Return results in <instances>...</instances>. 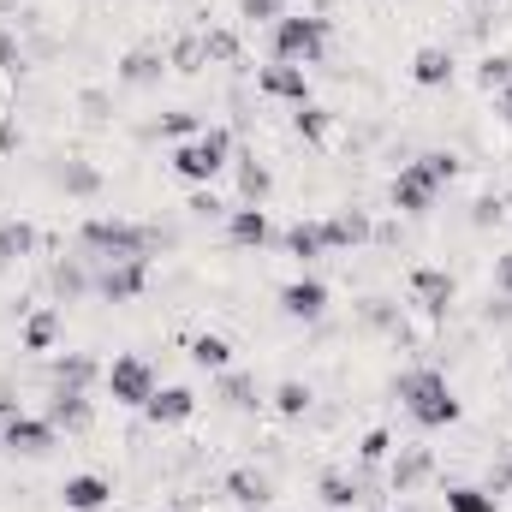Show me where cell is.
Returning <instances> with one entry per match:
<instances>
[{
	"instance_id": "1",
	"label": "cell",
	"mask_w": 512,
	"mask_h": 512,
	"mask_svg": "<svg viewBox=\"0 0 512 512\" xmlns=\"http://www.w3.org/2000/svg\"><path fill=\"white\" fill-rule=\"evenodd\" d=\"M393 393L405 399V411H411V423L417 429H447V423H459V399H453V387L441 370H405Z\"/></svg>"
},
{
	"instance_id": "2",
	"label": "cell",
	"mask_w": 512,
	"mask_h": 512,
	"mask_svg": "<svg viewBox=\"0 0 512 512\" xmlns=\"http://www.w3.org/2000/svg\"><path fill=\"white\" fill-rule=\"evenodd\" d=\"M78 245L90 256H102V262H149V251L161 245V233L155 227H137V221H84L78 227Z\"/></svg>"
},
{
	"instance_id": "3",
	"label": "cell",
	"mask_w": 512,
	"mask_h": 512,
	"mask_svg": "<svg viewBox=\"0 0 512 512\" xmlns=\"http://www.w3.org/2000/svg\"><path fill=\"white\" fill-rule=\"evenodd\" d=\"M227 161H233V131H227V126L197 131V137H185V143L173 149V173H179V179H191V185H209Z\"/></svg>"
},
{
	"instance_id": "4",
	"label": "cell",
	"mask_w": 512,
	"mask_h": 512,
	"mask_svg": "<svg viewBox=\"0 0 512 512\" xmlns=\"http://www.w3.org/2000/svg\"><path fill=\"white\" fill-rule=\"evenodd\" d=\"M328 54V18H280L274 24V60L280 66H316Z\"/></svg>"
},
{
	"instance_id": "5",
	"label": "cell",
	"mask_w": 512,
	"mask_h": 512,
	"mask_svg": "<svg viewBox=\"0 0 512 512\" xmlns=\"http://www.w3.org/2000/svg\"><path fill=\"white\" fill-rule=\"evenodd\" d=\"M54 423L48 417H30V411H18L12 399H0V447L6 453H24V459H36V453H48L54 447Z\"/></svg>"
},
{
	"instance_id": "6",
	"label": "cell",
	"mask_w": 512,
	"mask_h": 512,
	"mask_svg": "<svg viewBox=\"0 0 512 512\" xmlns=\"http://www.w3.org/2000/svg\"><path fill=\"white\" fill-rule=\"evenodd\" d=\"M108 393H114V405H149V393H155V370L143 364V358H114L108 364Z\"/></svg>"
},
{
	"instance_id": "7",
	"label": "cell",
	"mask_w": 512,
	"mask_h": 512,
	"mask_svg": "<svg viewBox=\"0 0 512 512\" xmlns=\"http://www.w3.org/2000/svg\"><path fill=\"white\" fill-rule=\"evenodd\" d=\"M435 191H441V185L429 179V167H423V161H411V167H399V179H393V191H387V197H393V209H399V215H429Z\"/></svg>"
},
{
	"instance_id": "8",
	"label": "cell",
	"mask_w": 512,
	"mask_h": 512,
	"mask_svg": "<svg viewBox=\"0 0 512 512\" xmlns=\"http://www.w3.org/2000/svg\"><path fill=\"white\" fill-rule=\"evenodd\" d=\"M256 90H262V96H274V102H292V108H304V102H310V78H304V66H280V60L256 72Z\"/></svg>"
},
{
	"instance_id": "9",
	"label": "cell",
	"mask_w": 512,
	"mask_h": 512,
	"mask_svg": "<svg viewBox=\"0 0 512 512\" xmlns=\"http://www.w3.org/2000/svg\"><path fill=\"white\" fill-rule=\"evenodd\" d=\"M191 411H197V393H191V387H155V393H149V405H143V417H149L155 429L191 423Z\"/></svg>"
},
{
	"instance_id": "10",
	"label": "cell",
	"mask_w": 512,
	"mask_h": 512,
	"mask_svg": "<svg viewBox=\"0 0 512 512\" xmlns=\"http://www.w3.org/2000/svg\"><path fill=\"white\" fill-rule=\"evenodd\" d=\"M143 286H149V262H137V256H131V262H108V268L96 274V292H102V298H114V304L137 298Z\"/></svg>"
},
{
	"instance_id": "11",
	"label": "cell",
	"mask_w": 512,
	"mask_h": 512,
	"mask_svg": "<svg viewBox=\"0 0 512 512\" xmlns=\"http://www.w3.org/2000/svg\"><path fill=\"white\" fill-rule=\"evenodd\" d=\"M60 501H66V512H102L114 501V483L96 477V471H78V477L60 483Z\"/></svg>"
},
{
	"instance_id": "12",
	"label": "cell",
	"mask_w": 512,
	"mask_h": 512,
	"mask_svg": "<svg viewBox=\"0 0 512 512\" xmlns=\"http://www.w3.org/2000/svg\"><path fill=\"white\" fill-rule=\"evenodd\" d=\"M370 233H376V227H370V215H364V209H340V215H328V221H322V245H328V251H358Z\"/></svg>"
},
{
	"instance_id": "13",
	"label": "cell",
	"mask_w": 512,
	"mask_h": 512,
	"mask_svg": "<svg viewBox=\"0 0 512 512\" xmlns=\"http://www.w3.org/2000/svg\"><path fill=\"white\" fill-rule=\"evenodd\" d=\"M280 310H286L292 322H322L328 286H322V280H292V286H280Z\"/></svg>"
},
{
	"instance_id": "14",
	"label": "cell",
	"mask_w": 512,
	"mask_h": 512,
	"mask_svg": "<svg viewBox=\"0 0 512 512\" xmlns=\"http://www.w3.org/2000/svg\"><path fill=\"white\" fill-rule=\"evenodd\" d=\"M411 292H417V304H423L429 316H447V304H453V274H447V268H417V274H411Z\"/></svg>"
},
{
	"instance_id": "15",
	"label": "cell",
	"mask_w": 512,
	"mask_h": 512,
	"mask_svg": "<svg viewBox=\"0 0 512 512\" xmlns=\"http://www.w3.org/2000/svg\"><path fill=\"white\" fill-rule=\"evenodd\" d=\"M48 423H54V429H84V423H90V399H84V387H54V399H48Z\"/></svg>"
},
{
	"instance_id": "16",
	"label": "cell",
	"mask_w": 512,
	"mask_h": 512,
	"mask_svg": "<svg viewBox=\"0 0 512 512\" xmlns=\"http://www.w3.org/2000/svg\"><path fill=\"white\" fill-rule=\"evenodd\" d=\"M411 78H417L423 90H441V84H453V54H447V48H417V60H411Z\"/></svg>"
},
{
	"instance_id": "17",
	"label": "cell",
	"mask_w": 512,
	"mask_h": 512,
	"mask_svg": "<svg viewBox=\"0 0 512 512\" xmlns=\"http://www.w3.org/2000/svg\"><path fill=\"white\" fill-rule=\"evenodd\" d=\"M227 233H233V245H268V239H274V227H268V215H262L256 203H245V209L227 215Z\"/></svg>"
},
{
	"instance_id": "18",
	"label": "cell",
	"mask_w": 512,
	"mask_h": 512,
	"mask_svg": "<svg viewBox=\"0 0 512 512\" xmlns=\"http://www.w3.org/2000/svg\"><path fill=\"white\" fill-rule=\"evenodd\" d=\"M191 364H197V370H215V376H221V370L233 364V346H227L221 334H197V340H191Z\"/></svg>"
},
{
	"instance_id": "19",
	"label": "cell",
	"mask_w": 512,
	"mask_h": 512,
	"mask_svg": "<svg viewBox=\"0 0 512 512\" xmlns=\"http://www.w3.org/2000/svg\"><path fill=\"white\" fill-rule=\"evenodd\" d=\"M161 72H167V60H161V54H149V48L126 54V66H120V78H126V84H137V90H143V84H155Z\"/></svg>"
},
{
	"instance_id": "20",
	"label": "cell",
	"mask_w": 512,
	"mask_h": 512,
	"mask_svg": "<svg viewBox=\"0 0 512 512\" xmlns=\"http://www.w3.org/2000/svg\"><path fill=\"white\" fill-rule=\"evenodd\" d=\"M286 251L298 256V262H310V256H322V221H298V227H286Z\"/></svg>"
},
{
	"instance_id": "21",
	"label": "cell",
	"mask_w": 512,
	"mask_h": 512,
	"mask_svg": "<svg viewBox=\"0 0 512 512\" xmlns=\"http://www.w3.org/2000/svg\"><path fill=\"white\" fill-rule=\"evenodd\" d=\"M36 251V227H24V221H0V268L12 262V256H30Z\"/></svg>"
},
{
	"instance_id": "22",
	"label": "cell",
	"mask_w": 512,
	"mask_h": 512,
	"mask_svg": "<svg viewBox=\"0 0 512 512\" xmlns=\"http://www.w3.org/2000/svg\"><path fill=\"white\" fill-rule=\"evenodd\" d=\"M48 376H54V387H90L96 382V364H90L84 352H72V358H54Z\"/></svg>"
},
{
	"instance_id": "23",
	"label": "cell",
	"mask_w": 512,
	"mask_h": 512,
	"mask_svg": "<svg viewBox=\"0 0 512 512\" xmlns=\"http://www.w3.org/2000/svg\"><path fill=\"white\" fill-rule=\"evenodd\" d=\"M268 191H274V179H268V167H262L256 155H245V161H239V197H245V203H262Z\"/></svg>"
},
{
	"instance_id": "24",
	"label": "cell",
	"mask_w": 512,
	"mask_h": 512,
	"mask_svg": "<svg viewBox=\"0 0 512 512\" xmlns=\"http://www.w3.org/2000/svg\"><path fill=\"white\" fill-rule=\"evenodd\" d=\"M447 512H501V501H495V489L459 483V489H447Z\"/></svg>"
},
{
	"instance_id": "25",
	"label": "cell",
	"mask_w": 512,
	"mask_h": 512,
	"mask_svg": "<svg viewBox=\"0 0 512 512\" xmlns=\"http://www.w3.org/2000/svg\"><path fill=\"white\" fill-rule=\"evenodd\" d=\"M423 477H429V453H423V447H417V453H399V465H393V489L405 495V489H417Z\"/></svg>"
},
{
	"instance_id": "26",
	"label": "cell",
	"mask_w": 512,
	"mask_h": 512,
	"mask_svg": "<svg viewBox=\"0 0 512 512\" xmlns=\"http://www.w3.org/2000/svg\"><path fill=\"white\" fill-rule=\"evenodd\" d=\"M292 126H298V137H310V143H328V131H334V114H328V108H310V102H304V108L292 114Z\"/></svg>"
},
{
	"instance_id": "27",
	"label": "cell",
	"mask_w": 512,
	"mask_h": 512,
	"mask_svg": "<svg viewBox=\"0 0 512 512\" xmlns=\"http://www.w3.org/2000/svg\"><path fill=\"white\" fill-rule=\"evenodd\" d=\"M60 185H66L72 197H90V191H102V173L84 167V161H66V167H60Z\"/></svg>"
},
{
	"instance_id": "28",
	"label": "cell",
	"mask_w": 512,
	"mask_h": 512,
	"mask_svg": "<svg viewBox=\"0 0 512 512\" xmlns=\"http://www.w3.org/2000/svg\"><path fill=\"white\" fill-rule=\"evenodd\" d=\"M316 489H322V501H328V507H352V501H364V489H358L352 477H340V471H328Z\"/></svg>"
},
{
	"instance_id": "29",
	"label": "cell",
	"mask_w": 512,
	"mask_h": 512,
	"mask_svg": "<svg viewBox=\"0 0 512 512\" xmlns=\"http://www.w3.org/2000/svg\"><path fill=\"white\" fill-rule=\"evenodd\" d=\"M274 411H280V417H304V411H310V387L304 382H280L274 387Z\"/></svg>"
},
{
	"instance_id": "30",
	"label": "cell",
	"mask_w": 512,
	"mask_h": 512,
	"mask_svg": "<svg viewBox=\"0 0 512 512\" xmlns=\"http://www.w3.org/2000/svg\"><path fill=\"white\" fill-rule=\"evenodd\" d=\"M227 489H233V501H245V507H262V501H268V483L251 477V471H233V477H227Z\"/></svg>"
},
{
	"instance_id": "31",
	"label": "cell",
	"mask_w": 512,
	"mask_h": 512,
	"mask_svg": "<svg viewBox=\"0 0 512 512\" xmlns=\"http://www.w3.org/2000/svg\"><path fill=\"white\" fill-rule=\"evenodd\" d=\"M477 84H483V90H507L512 84V54H489V60L477 66Z\"/></svg>"
},
{
	"instance_id": "32",
	"label": "cell",
	"mask_w": 512,
	"mask_h": 512,
	"mask_svg": "<svg viewBox=\"0 0 512 512\" xmlns=\"http://www.w3.org/2000/svg\"><path fill=\"white\" fill-rule=\"evenodd\" d=\"M54 328H60V316H54V310H42V316H30V328H24V340H30V352H48V346H54Z\"/></svg>"
},
{
	"instance_id": "33",
	"label": "cell",
	"mask_w": 512,
	"mask_h": 512,
	"mask_svg": "<svg viewBox=\"0 0 512 512\" xmlns=\"http://www.w3.org/2000/svg\"><path fill=\"white\" fill-rule=\"evenodd\" d=\"M417 161L429 167V179H435V185H453V179H459V161H453L447 149H429V155H417Z\"/></svg>"
},
{
	"instance_id": "34",
	"label": "cell",
	"mask_w": 512,
	"mask_h": 512,
	"mask_svg": "<svg viewBox=\"0 0 512 512\" xmlns=\"http://www.w3.org/2000/svg\"><path fill=\"white\" fill-rule=\"evenodd\" d=\"M239 12H245L251 24H280V18H286V0H239Z\"/></svg>"
},
{
	"instance_id": "35",
	"label": "cell",
	"mask_w": 512,
	"mask_h": 512,
	"mask_svg": "<svg viewBox=\"0 0 512 512\" xmlns=\"http://www.w3.org/2000/svg\"><path fill=\"white\" fill-rule=\"evenodd\" d=\"M203 60H209V54H203V36H185V42L173 48V66H179V72H197Z\"/></svg>"
},
{
	"instance_id": "36",
	"label": "cell",
	"mask_w": 512,
	"mask_h": 512,
	"mask_svg": "<svg viewBox=\"0 0 512 512\" xmlns=\"http://www.w3.org/2000/svg\"><path fill=\"white\" fill-rule=\"evenodd\" d=\"M203 54H209V60H233V54H239L233 30H209V36H203Z\"/></svg>"
},
{
	"instance_id": "37",
	"label": "cell",
	"mask_w": 512,
	"mask_h": 512,
	"mask_svg": "<svg viewBox=\"0 0 512 512\" xmlns=\"http://www.w3.org/2000/svg\"><path fill=\"white\" fill-rule=\"evenodd\" d=\"M387 447H393V435H387V429H370L358 453H364V465H382V459H387Z\"/></svg>"
},
{
	"instance_id": "38",
	"label": "cell",
	"mask_w": 512,
	"mask_h": 512,
	"mask_svg": "<svg viewBox=\"0 0 512 512\" xmlns=\"http://www.w3.org/2000/svg\"><path fill=\"white\" fill-rule=\"evenodd\" d=\"M221 399H227V405H239V411H251V405H256V399H251V382H245V376H227Z\"/></svg>"
},
{
	"instance_id": "39",
	"label": "cell",
	"mask_w": 512,
	"mask_h": 512,
	"mask_svg": "<svg viewBox=\"0 0 512 512\" xmlns=\"http://www.w3.org/2000/svg\"><path fill=\"white\" fill-rule=\"evenodd\" d=\"M501 215H507V203H501V197H477V209H471V221H477V227H489V221H501Z\"/></svg>"
},
{
	"instance_id": "40",
	"label": "cell",
	"mask_w": 512,
	"mask_h": 512,
	"mask_svg": "<svg viewBox=\"0 0 512 512\" xmlns=\"http://www.w3.org/2000/svg\"><path fill=\"white\" fill-rule=\"evenodd\" d=\"M18 60H24V54H18V36L0 24V72H18Z\"/></svg>"
},
{
	"instance_id": "41",
	"label": "cell",
	"mask_w": 512,
	"mask_h": 512,
	"mask_svg": "<svg viewBox=\"0 0 512 512\" xmlns=\"http://www.w3.org/2000/svg\"><path fill=\"white\" fill-rule=\"evenodd\" d=\"M161 131L167 137H197V120L191 114H161Z\"/></svg>"
},
{
	"instance_id": "42",
	"label": "cell",
	"mask_w": 512,
	"mask_h": 512,
	"mask_svg": "<svg viewBox=\"0 0 512 512\" xmlns=\"http://www.w3.org/2000/svg\"><path fill=\"white\" fill-rule=\"evenodd\" d=\"M191 215L215 221V215H221V197H215V191H197V197H191Z\"/></svg>"
},
{
	"instance_id": "43",
	"label": "cell",
	"mask_w": 512,
	"mask_h": 512,
	"mask_svg": "<svg viewBox=\"0 0 512 512\" xmlns=\"http://www.w3.org/2000/svg\"><path fill=\"white\" fill-rule=\"evenodd\" d=\"M54 280H60V292H84V286H90V280H84V268H60Z\"/></svg>"
},
{
	"instance_id": "44",
	"label": "cell",
	"mask_w": 512,
	"mask_h": 512,
	"mask_svg": "<svg viewBox=\"0 0 512 512\" xmlns=\"http://www.w3.org/2000/svg\"><path fill=\"white\" fill-rule=\"evenodd\" d=\"M495 286H501V298H512V251L495 262Z\"/></svg>"
},
{
	"instance_id": "45",
	"label": "cell",
	"mask_w": 512,
	"mask_h": 512,
	"mask_svg": "<svg viewBox=\"0 0 512 512\" xmlns=\"http://www.w3.org/2000/svg\"><path fill=\"white\" fill-rule=\"evenodd\" d=\"M495 489H512V453L501 459V471H495Z\"/></svg>"
},
{
	"instance_id": "46",
	"label": "cell",
	"mask_w": 512,
	"mask_h": 512,
	"mask_svg": "<svg viewBox=\"0 0 512 512\" xmlns=\"http://www.w3.org/2000/svg\"><path fill=\"white\" fill-rule=\"evenodd\" d=\"M501 120H507V126H512V84H507V90H501Z\"/></svg>"
},
{
	"instance_id": "47",
	"label": "cell",
	"mask_w": 512,
	"mask_h": 512,
	"mask_svg": "<svg viewBox=\"0 0 512 512\" xmlns=\"http://www.w3.org/2000/svg\"><path fill=\"white\" fill-rule=\"evenodd\" d=\"M507 209H512V197H507Z\"/></svg>"
}]
</instances>
